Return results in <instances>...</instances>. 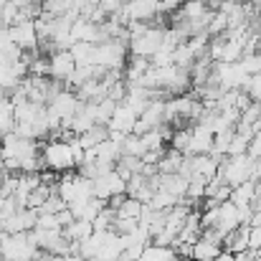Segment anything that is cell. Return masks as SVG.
<instances>
[{
    "instance_id": "cell-1",
    "label": "cell",
    "mask_w": 261,
    "mask_h": 261,
    "mask_svg": "<svg viewBox=\"0 0 261 261\" xmlns=\"http://www.w3.org/2000/svg\"><path fill=\"white\" fill-rule=\"evenodd\" d=\"M43 160H46V168L48 170H56V173H69L76 168V158H74V150L69 142L64 140H51L43 145Z\"/></svg>"
},
{
    "instance_id": "cell-2",
    "label": "cell",
    "mask_w": 261,
    "mask_h": 261,
    "mask_svg": "<svg viewBox=\"0 0 261 261\" xmlns=\"http://www.w3.org/2000/svg\"><path fill=\"white\" fill-rule=\"evenodd\" d=\"M127 51H129L127 43H122L117 38H109L104 43H96L94 64L104 66V69H124L127 66Z\"/></svg>"
},
{
    "instance_id": "cell-3",
    "label": "cell",
    "mask_w": 261,
    "mask_h": 261,
    "mask_svg": "<svg viewBox=\"0 0 261 261\" xmlns=\"http://www.w3.org/2000/svg\"><path fill=\"white\" fill-rule=\"evenodd\" d=\"M251 168H254V158L249 155H236V158H226L218 168V175L223 177V182H228L231 188L251 180Z\"/></svg>"
},
{
    "instance_id": "cell-4",
    "label": "cell",
    "mask_w": 261,
    "mask_h": 261,
    "mask_svg": "<svg viewBox=\"0 0 261 261\" xmlns=\"http://www.w3.org/2000/svg\"><path fill=\"white\" fill-rule=\"evenodd\" d=\"M163 36H165V28L150 25L142 36H135V38L129 41V56H145V59H152V56L163 48Z\"/></svg>"
},
{
    "instance_id": "cell-5",
    "label": "cell",
    "mask_w": 261,
    "mask_h": 261,
    "mask_svg": "<svg viewBox=\"0 0 261 261\" xmlns=\"http://www.w3.org/2000/svg\"><path fill=\"white\" fill-rule=\"evenodd\" d=\"M137 119H140V114L132 109V107H127L124 101L122 104H117V109H114V114H112V119H109V132H122V135H132L135 132V124H137Z\"/></svg>"
},
{
    "instance_id": "cell-6",
    "label": "cell",
    "mask_w": 261,
    "mask_h": 261,
    "mask_svg": "<svg viewBox=\"0 0 261 261\" xmlns=\"http://www.w3.org/2000/svg\"><path fill=\"white\" fill-rule=\"evenodd\" d=\"M10 38L15 46H20L23 51H36L38 48V33H36V20H23L10 25Z\"/></svg>"
},
{
    "instance_id": "cell-7",
    "label": "cell",
    "mask_w": 261,
    "mask_h": 261,
    "mask_svg": "<svg viewBox=\"0 0 261 261\" xmlns=\"http://www.w3.org/2000/svg\"><path fill=\"white\" fill-rule=\"evenodd\" d=\"M48 107H51L61 119H71V117L79 112L82 99L76 96V91H74V89H64V91H59V94L48 101Z\"/></svg>"
},
{
    "instance_id": "cell-8",
    "label": "cell",
    "mask_w": 261,
    "mask_h": 261,
    "mask_svg": "<svg viewBox=\"0 0 261 261\" xmlns=\"http://www.w3.org/2000/svg\"><path fill=\"white\" fill-rule=\"evenodd\" d=\"M48 59H51V74H48L51 79L66 82V79L74 74V69H76V61H74L71 51H56V54H51Z\"/></svg>"
},
{
    "instance_id": "cell-9",
    "label": "cell",
    "mask_w": 261,
    "mask_h": 261,
    "mask_svg": "<svg viewBox=\"0 0 261 261\" xmlns=\"http://www.w3.org/2000/svg\"><path fill=\"white\" fill-rule=\"evenodd\" d=\"M213 150V129H208L205 124H193V140H190V150L188 155H205Z\"/></svg>"
},
{
    "instance_id": "cell-10",
    "label": "cell",
    "mask_w": 261,
    "mask_h": 261,
    "mask_svg": "<svg viewBox=\"0 0 261 261\" xmlns=\"http://www.w3.org/2000/svg\"><path fill=\"white\" fill-rule=\"evenodd\" d=\"M221 251H223L221 244H213V241H208V239L200 236V239L193 244V254H190V259L193 261H216Z\"/></svg>"
},
{
    "instance_id": "cell-11",
    "label": "cell",
    "mask_w": 261,
    "mask_h": 261,
    "mask_svg": "<svg viewBox=\"0 0 261 261\" xmlns=\"http://www.w3.org/2000/svg\"><path fill=\"white\" fill-rule=\"evenodd\" d=\"M233 205H254V200H256V182L254 180H246V182H241V185H236L233 190H231V198H228Z\"/></svg>"
},
{
    "instance_id": "cell-12",
    "label": "cell",
    "mask_w": 261,
    "mask_h": 261,
    "mask_svg": "<svg viewBox=\"0 0 261 261\" xmlns=\"http://www.w3.org/2000/svg\"><path fill=\"white\" fill-rule=\"evenodd\" d=\"M15 129V104L8 94H0V132H13Z\"/></svg>"
},
{
    "instance_id": "cell-13",
    "label": "cell",
    "mask_w": 261,
    "mask_h": 261,
    "mask_svg": "<svg viewBox=\"0 0 261 261\" xmlns=\"http://www.w3.org/2000/svg\"><path fill=\"white\" fill-rule=\"evenodd\" d=\"M94 233V223L91 221H84V218H74L66 228H64V236L69 241H84Z\"/></svg>"
},
{
    "instance_id": "cell-14",
    "label": "cell",
    "mask_w": 261,
    "mask_h": 261,
    "mask_svg": "<svg viewBox=\"0 0 261 261\" xmlns=\"http://www.w3.org/2000/svg\"><path fill=\"white\" fill-rule=\"evenodd\" d=\"M71 56L76 61V66H89L94 64V51H96V43H89V41H76L71 48Z\"/></svg>"
},
{
    "instance_id": "cell-15",
    "label": "cell",
    "mask_w": 261,
    "mask_h": 261,
    "mask_svg": "<svg viewBox=\"0 0 261 261\" xmlns=\"http://www.w3.org/2000/svg\"><path fill=\"white\" fill-rule=\"evenodd\" d=\"M142 211H145V203L140 200V198H135V195H127L124 198V203L117 208V216L119 218H142Z\"/></svg>"
},
{
    "instance_id": "cell-16",
    "label": "cell",
    "mask_w": 261,
    "mask_h": 261,
    "mask_svg": "<svg viewBox=\"0 0 261 261\" xmlns=\"http://www.w3.org/2000/svg\"><path fill=\"white\" fill-rule=\"evenodd\" d=\"M177 254H175L173 246H160V244H147L145 254L140 261H173Z\"/></svg>"
},
{
    "instance_id": "cell-17",
    "label": "cell",
    "mask_w": 261,
    "mask_h": 261,
    "mask_svg": "<svg viewBox=\"0 0 261 261\" xmlns=\"http://www.w3.org/2000/svg\"><path fill=\"white\" fill-rule=\"evenodd\" d=\"M228 31V13L226 10H216L213 13V18H211V23H208V36L213 38V36H221V33H226Z\"/></svg>"
},
{
    "instance_id": "cell-18",
    "label": "cell",
    "mask_w": 261,
    "mask_h": 261,
    "mask_svg": "<svg viewBox=\"0 0 261 261\" xmlns=\"http://www.w3.org/2000/svg\"><path fill=\"white\" fill-rule=\"evenodd\" d=\"M48 74H51V59L46 54H38L28 64V76H48Z\"/></svg>"
},
{
    "instance_id": "cell-19",
    "label": "cell",
    "mask_w": 261,
    "mask_h": 261,
    "mask_svg": "<svg viewBox=\"0 0 261 261\" xmlns=\"http://www.w3.org/2000/svg\"><path fill=\"white\" fill-rule=\"evenodd\" d=\"M36 228H46V231H64L61 223H59V216L56 213H46V211H38V226Z\"/></svg>"
},
{
    "instance_id": "cell-20",
    "label": "cell",
    "mask_w": 261,
    "mask_h": 261,
    "mask_svg": "<svg viewBox=\"0 0 261 261\" xmlns=\"http://www.w3.org/2000/svg\"><path fill=\"white\" fill-rule=\"evenodd\" d=\"M18 5L13 3V0H8L3 8H0V20H3V25L5 28H10V25H15V20H18Z\"/></svg>"
},
{
    "instance_id": "cell-21",
    "label": "cell",
    "mask_w": 261,
    "mask_h": 261,
    "mask_svg": "<svg viewBox=\"0 0 261 261\" xmlns=\"http://www.w3.org/2000/svg\"><path fill=\"white\" fill-rule=\"evenodd\" d=\"M244 91L254 99V101H261V71L259 74H251L244 84Z\"/></svg>"
},
{
    "instance_id": "cell-22",
    "label": "cell",
    "mask_w": 261,
    "mask_h": 261,
    "mask_svg": "<svg viewBox=\"0 0 261 261\" xmlns=\"http://www.w3.org/2000/svg\"><path fill=\"white\" fill-rule=\"evenodd\" d=\"M99 8H101L107 15H117V13L124 8V0H99Z\"/></svg>"
},
{
    "instance_id": "cell-23",
    "label": "cell",
    "mask_w": 261,
    "mask_h": 261,
    "mask_svg": "<svg viewBox=\"0 0 261 261\" xmlns=\"http://www.w3.org/2000/svg\"><path fill=\"white\" fill-rule=\"evenodd\" d=\"M249 251H261V226H251L249 231Z\"/></svg>"
},
{
    "instance_id": "cell-24",
    "label": "cell",
    "mask_w": 261,
    "mask_h": 261,
    "mask_svg": "<svg viewBox=\"0 0 261 261\" xmlns=\"http://www.w3.org/2000/svg\"><path fill=\"white\" fill-rule=\"evenodd\" d=\"M160 3H163V13H175L185 0H160Z\"/></svg>"
},
{
    "instance_id": "cell-25",
    "label": "cell",
    "mask_w": 261,
    "mask_h": 261,
    "mask_svg": "<svg viewBox=\"0 0 261 261\" xmlns=\"http://www.w3.org/2000/svg\"><path fill=\"white\" fill-rule=\"evenodd\" d=\"M13 3H15V5H18V8H25V5H31V3H33V0H13Z\"/></svg>"
},
{
    "instance_id": "cell-26",
    "label": "cell",
    "mask_w": 261,
    "mask_h": 261,
    "mask_svg": "<svg viewBox=\"0 0 261 261\" xmlns=\"http://www.w3.org/2000/svg\"><path fill=\"white\" fill-rule=\"evenodd\" d=\"M173 261H193V259H188V256H175Z\"/></svg>"
},
{
    "instance_id": "cell-27",
    "label": "cell",
    "mask_w": 261,
    "mask_h": 261,
    "mask_svg": "<svg viewBox=\"0 0 261 261\" xmlns=\"http://www.w3.org/2000/svg\"><path fill=\"white\" fill-rule=\"evenodd\" d=\"M0 28H5V25H3V20H0Z\"/></svg>"
},
{
    "instance_id": "cell-28",
    "label": "cell",
    "mask_w": 261,
    "mask_h": 261,
    "mask_svg": "<svg viewBox=\"0 0 261 261\" xmlns=\"http://www.w3.org/2000/svg\"><path fill=\"white\" fill-rule=\"evenodd\" d=\"M124 3H127V0H124Z\"/></svg>"
}]
</instances>
